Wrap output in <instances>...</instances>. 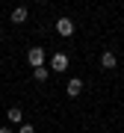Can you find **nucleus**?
<instances>
[{
	"label": "nucleus",
	"instance_id": "1",
	"mask_svg": "<svg viewBox=\"0 0 124 133\" xmlns=\"http://www.w3.org/2000/svg\"><path fill=\"white\" fill-rule=\"evenodd\" d=\"M27 62L33 68H44V48H30L27 50Z\"/></svg>",
	"mask_w": 124,
	"mask_h": 133
},
{
	"label": "nucleus",
	"instance_id": "2",
	"mask_svg": "<svg viewBox=\"0 0 124 133\" xmlns=\"http://www.w3.org/2000/svg\"><path fill=\"white\" fill-rule=\"evenodd\" d=\"M68 62H71V59H68V53H53V56H50V71H65V68H68Z\"/></svg>",
	"mask_w": 124,
	"mask_h": 133
},
{
	"label": "nucleus",
	"instance_id": "3",
	"mask_svg": "<svg viewBox=\"0 0 124 133\" xmlns=\"http://www.w3.org/2000/svg\"><path fill=\"white\" fill-rule=\"evenodd\" d=\"M56 33H59L62 38L74 36V21H71V18H59V21H56Z\"/></svg>",
	"mask_w": 124,
	"mask_h": 133
},
{
	"label": "nucleus",
	"instance_id": "4",
	"mask_svg": "<svg viewBox=\"0 0 124 133\" xmlns=\"http://www.w3.org/2000/svg\"><path fill=\"white\" fill-rule=\"evenodd\" d=\"M80 92H83V80H80V77H71L68 86H65V95L68 98H80Z\"/></svg>",
	"mask_w": 124,
	"mask_h": 133
},
{
	"label": "nucleus",
	"instance_id": "5",
	"mask_svg": "<svg viewBox=\"0 0 124 133\" xmlns=\"http://www.w3.org/2000/svg\"><path fill=\"white\" fill-rule=\"evenodd\" d=\"M100 65H104L106 71H112V68L118 65V59H115V53H112V50H106V53H100Z\"/></svg>",
	"mask_w": 124,
	"mask_h": 133
},
{
	"label": "nucleus",
	"instance_id": "6",
	"mask_svg": "<svg viewBox=\"0 0 124 133\" xmlns=\"http://www.w3.org/2000/svg\"><path fill=\"white\" fill-rule=\"evenodd\" d=\"M27 6H18V9H12V15H9V18H12V24H24V21H27Z\"/></svg>",
	"mask_w": 124,
	"mask_h": 133
},
{
	"label": "nucleus",
	"instance_id": "7",
	"mask_svg": "<svg viewBox=\"0 0 124 133\" xmlns=\"http://www.w3.org/2000/svg\"><path fill=\"white\" fill-rule=\"evenodd\" d=\"M6 118H9L12 124H24V112H21L18 107H9L6 109Z\"/></svg>",
	"mask_w": 124,
	"mask_h": 133
},
{
	"label": "nucleus",
	"instance_id": "8",
	"mask_svg": "<svg viewBox=\"0 0 124 133\" xmlns=\"http://www.w3.org/2000/svg\"><path fill=\"white\" fill-rule=\"evenodd\" d=\"M47 77H50V71H47V68H33V80H36V83H44Z\"/></svg>",
	"mask_w": 124,
	"mask_h": 133
},
{
	"label": "nucleus",
	"instance_id": "9",
	"mask_svg": "<svg viewBox=\"0 0 124 133\" xmlns=\"http://www.w3.org/2000/svg\"><path fill=\"white\" fill-rule=\"evenodd\" d=\"M18 133H36V127H33V124H21Z\"/></svg>",
	"mask_w": 124,
	"mask_h": 133
},
{
	"label": "nucleus",
	"instance_id": "10",
	"mask_svg": "<svg viewBox=\"0 0 124 133\" xmlns=\"http://www.w3.org/2000/svg\"><path fill=\"white\" fill-rule=\"evenodd\" d=\"M0 133H12V127H0Z\"/></svg>",
	"mask_w": 124,
	"mask_h": 133
}]
</instances>
